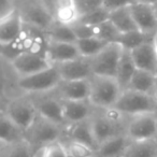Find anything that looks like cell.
<instances>
[{
    "label": "cell",
    "mask_w": 157,
    "mask_h": 157,
    "mask_svg": "<svg viewBox=\"0 0 157 157\" xmlns=\"http://www.w3.org/2000/svg\"><path fill=\"white\" fill-rule=\"evenodd\" d=\"M88 102L95 110H108L114 107L123 90L115 78L92 75L90 78Z\"/></svg>",
    "instance_id": "obj_1"
},
{
    "label": "cell",
    "mask_w": 157,
    "mask_h": 157,
    "mask_svg": "<svg viewBox=\"0 0 157 157\" xmlns=\"http://www.w3.org/2000/svg\"><path fill=\"white\" fill-rule=\"evenodd\" d=\"M60 82L61 78L56 67L51 66L48 69L33 75L16 78L15 87L23 95L33 96V95H42L54 92Z\"/></svg>",
    "instance_id": "obj_2"
},
{
    "label": "cell",
    "mask_w": 157,
    "mask_h": 157,
    "mask_svg": "<svg viewBox=\"0 0 157 157\" xmlns=\"http://www.w3.org/2000/svg\"><path fill=\"white\" fill-rule=\"evenodd\" d=\"M16 9L26 26L46 33L55 24L54 17L45 1L25 0L15 1Z\"/></svg>",
    "instance_id": "obj_3"
},
{
    "label": "cell",
    "mask_w": 157,
    "mask_h": 157,
    "mask_svg": "<svg viewBox=\"0 0 157 157\" xmlns=\"http://www.w3.org/2000/svg\"><path fill=\"white\" fill-rule=\"evenodd\" d=\"M65 132L66 127L55 124L38 114L33 125L24 133V138L35 150L39 146L51 145L60 141L65 137Z\"/></svg>",
    "instance_id": "obj_4"
},
{
    "label": "cell",
    "mask_w": 157,
    "mask_h": 157,
    "mask_svg": "<svg viewBox=\"0 0 157 157\" xmlns=\"http://www.w3.org/2000/svg\"><path fill=\"white\" fill-rule=\"evenodd\" d=\"M113 109L126 117H132L140 114L155 113L157 110V101L152 95L125 90L122 92Z\"/></svg>",
    "instance_id": "obj_5"
},
{
    "label": "cell",
    "mask_w": 157,
    "mask_h": 157,
    "mask_svg": "<svg viewBox=\"0 0 157 157\" xmlns=\"http://www.w3.org/2000/svg\"><path fill=\"white\" fill-rule=\"evenodd\" d=\"M3 113L24 133L33 125L38 115L35 105L28 95L10 98L6 103Z\"/></svg>",
    "instance_id": "obj_6"
},
{
    "label": "cell",
    "mask_w": 157,
    "mask_h": 157,
    "mask_svg": "<svg viewBox=\"0 0 157 157\" xmlns=\"http://www.w3.org/2000/svg\"><path fill=\"white\" fill-rule=\"evenodd\" d=\"M123 52L124 50L118 43H109L99 54L90 58L93 75L116 78Z\"/></svg>",
    "instance_id": "obj_7"
},
{
    "label": "cell",
    "mask_w": 157,
    "mask_h": 157,
    "mask_svg": "<svg viewBox=\"0 0 157 157\" xmlns=\"http://www.w3.org/2000/svg\"><path fill=\"white\" fill-rule=\"evenodd\" d=\"M125 135L130 141L154 140L157 135V120L155 114L146 113L129 117Z\"/></svg>",
    "instance_id": "obj_8"
},
{
    "label": "cell",
    "mask_w": 157,
    "mask_h": 157,
    "mask_svg": "<svg viewBox=\"0 0 157 157\" xmlns=\"http://www.w3.org/2000/svg\"><path fill=\"white\" fill-rule=\"evenodd\" d=\"M30 98L35 105L37 113L40 116L55 124L67 127L63 118V103L58 97L55 96L53 93H48L42 95H33Z\"/></svg>",
    "instance_id": "obj_9"
},
{
    "label": "cell",
    "mask_w": 157,
    "mask_h": 157,
    "mask_svg": "<svg viewBox=\"0 0 157 157\" xmlns=\"http://www.w3.org/2000/svg\"><path fill=\"white\" fill-rule=\"evenodd\" d=\"M129 9L138 30L146 35H153L157 30V12L154 2L130 1Z\"/></svg>",
    "instance_id": "obj_10"
},
{
    "label": "cell",
    "mask_w": 157,
    "mask_h": 157,
    "mask_svg": "<svg viewBox=\"0 0 157 157\" xmlns=\"http://www.w3.org/2000/svg\"><path fill=\"white\" fill-rule=\"evenodd\" d=\"M9 66L17 78L33 75L50 68L51 63L45 58L29 53H23L9 61Z\"/></svg>",
    "instance_id": "obj_11"
},
{
    "label": "cell",
    "mask_w": 157,
    "mask_h": 157,
    "mask_svg": "<svg viewBox=\"0 0 157 157\" xmlns=\"http://www.w3.org/2000/svg\"><path fill=\"white\" fill-rule=\"evenodd\" d=\"M45 3L57 24L71 27L81 18L75 5V0H56L45 1Z\"/></svg>",
    "instance_id": "obj_12"
},
{
    "label": "cell",
    "mask_w": 157,
    "mask_h": 157,
    "mask_svg": "<svg viewBox=\"0 0 157 157\" xmlns=\"http://www.w3.org/2000/svg\"><path fill=\"white\" fill-rule=\"evenodd\" d=\"M61 81H81L88 80L93 75L92 67L88 58L80 57L74 60L55 65Z\"/></svg>",
    "instance_id": "obj_13"
},
{
    "label": "cell",
    "mask_w": 157,
    "mask_h": 157,
    "mask_svg": "<svg viewBox=\"0 0 157 157\" xmlns=\"http://www.w3.org/2000/svg\"><path fill=\"white\" fill-rule=\"evenodd\" d=\"M52 93L60 100L87 101L90 97V81H61Z\"/></svg>",
    "instance_id": "obj_14"
},
{
    "label": "cell",
    "mask_w": 157,
    "mask_h": 157,
    "mask_svg": "<svg viewBox=\"0 0 157 157\" xmlns=\"http://www.w3.org/2000/svg\"><path fill=\"white\" fill-rule=\"evenodd\" d=\"M24 27L17 9L15 8L9 15L0 20V48L10 45L18 37Z\"/></svg>",
    "instance_id": "obj_15"
},
{
    "label": "cell",
    "mask_w": 157,
    "mask_h": 157,
    "mask_svg": "<svg viewBox=\"0 0 157 157\" xmlns=\"http://www.w3.org/2000/svg\"><path fill=\"white\" fill-rule=\"evenodd\" d=\"M66 125H73L90 120L96 110L87 101L61 100Z\"/></svg>",
    "instance_id": "obj_16"
},
{
    "label": "cell",
    "mask_w": 157,
    "mask_h": 157,
    "mask_svg": "<svg viewBox=\"0 0 157 157\" xmlns=\"http://www.w3.org/2000/svg\"><path fill=\"white\" fill-rule=\"evenodd\" d=\"M81 57L75 43H60V42L48 41L46 51V60L52 66L67 63Z\"/></svg>",
    "instance_id": "obj_17"
},
{
    "label": "cell",
    "mask_w": 157,
    "mask_h": 157,
    "mask_svg": "<svg viewBox=\"0 0 157 157\" xmlns=\"http://www.w3.org/2000/svg\"><path fill=\"white\" fill-rule=\"evenodd\" d=\"M136 68L157 75V53L152 42H147L130 52Z\"/></svg>",
    "instance_id": "obj_18"
},
{
    "label": "cell",
    "mask_w": 157,
    "mask_h": 157,
    "mask_svg": "<svg viewBox=\"0 0 157 157\" xmlns=\"http://www.w3.org/2000/svg\"><path fill=\"white\" fill-rule=\"evenodd\" d=\"M65 138L88 145L90 147L94 148L95 151H97L98 148V144L95 140L94 133L92 130L90 120L84 121V122L78 123V124L68 125L66 127Z\"/></svg>",
    "instance_id": "obj_19"
},
{
    "label": "cell",
    "mask_w": 157,
    "mask_h": 157,
    "mask_svg": "<svg viewBox=\"0 0 157 157\" xmlns=\"http://www.w3.org/2000/svg\"><path fill=\"white\" fill-rule=\"evenodd\" d=\"M129 143L130 140L125 133L116 136L100 144L96 151V155L97 157H122Z\"/></svg>",
    "instance_id": "obj_20"
},
{
    "label": "cell",
    "mask_w": 157,
    "mask_h": 157,
    "mask_svg": "<svg viewBox=\"0 0 157 157\" xmlns=\"http://www.w3.org/2000/svg\"><path fill=\"white\" fill-rule=\"evenodd\" d=\"M129 2L130 1H128L126 5L121 7L120 9L112 11L109 16L110 22L116 27V29L121 33H127L138 30L132 15H131L130 9H129Z\"/></svg>",
    "instance_id": "obj_21"
},
{
    "label": "cell",
    "mask_w": 157,
    "mask_h": 157,
    "mask_svg": "<svg viewBox=\"0 0 157 157\" xmlns=\"http://www.w3.org/2000/svg\"><path fill=\"white\" fill-rule=\"evenodd\" d=\"M156 74L137 69L127 90H136V92L142 93V94H147L153 96L155 86H156Z\"/></svg>",
    "instance_id": "obj_22"
},
{
    "label": "cell",
    "mask_w": 157,
    "mask_h": 157,
    "mask_svg": "<svg viewBox=\"0 0 157 157\" xmlns=\"http://www.w3.org/2000/svg\"><path fill=\"white\" fill-rule=\"evenodd\" d=\"M136 70H137V68H136V65L132 60L130 52L124 50L122 57H121L120 63H118L117 72H116L115 78L123 90L128 88L129 83H130Z\"/></svg>",
    "instance_id": "obj_23"
},
{
    "label": "cell",
    "mask_w": 157,
    "mask_h": 157,
    "mask_svg": "<svg viewBox=\"0 0 157 157\" xmlns=\"http://www.w3.org/2000/svg\"><path fill=\"white\" fill-rule=\"evenodd\" d=\"M122 157H157V143L155 140L130 141Z\"/></svg>",
    "instance_id": "obj_24"
},
{
    "label": "cell",
    "mask_w": 157,
    "mask_h": 157,
    "mask_svg": "<svg viewBox=\"0 0 157 157\" xmlns=\"http://www.w3.org/2000/svg\"><path fill=\"white\" fill-rule=\"evenodd\" d=\"M22 139H24V132L10 121L3 111H0V142L11 144Z\"/></svg>",
    "instance_id": "obj_25"
},
{
    "label": "cell",
    "mask_w": 157,
    "mask_h": 157,
    "mask_svg": "<svg viewBox=\"0 0 157 157\" xmlns=\"http://www.w3.org/2000/svg\"><path fill=\"white\" fill-rule=\"evenodd\" d=\"M153 35H146V33H143L139 30L131 31V33H122L116 43L120 44L123 48V50L131 52L132 50L139 48L142 44L147 43V42H152Z\"/></svg>",
    "instance_id": "obj_26"
},
{
    "label": "cell",
    "mask_w": 157,
    "mask_h": 157,
    "mask_svg": "<svg viewBox=\"0 0 157 157\" xmlns=\"http://www.w3.org/2000/svg\"><path fill=\"white\" fill-rule=\"evenodd\" d=\"M75 44L81 57L90 59L93 58L94 56H96L97 54H99L109 43L93 37V38H87V39L78 40Z\"/></svg>",
    "instance_id": "obj_27"
},
{
    "label": "cell",
    "mask_w": 157,
    "mask_h": 157,
    "mask_svg": "<svg viewBox=\"0 0 157 157\" xmlns=\"http://www.w3.org/2000/svg\"><path fill=\"white\" fill-rule=\"evenodd\" d=\"M48 41L60 42V43H76L75 35L71 27L65 26L55 23L50 29L45 33Z\"/></svg>",
    "instance_id": "obj_28"
},
{
    "label": "cell",
    "mask_w": 157,
    "mask_h": 157,
    "mask_svg": "<svg viewBox=\"0 0 157 157\" xmlns=\"http://www.w3.org/2000/svg\"><path fill=\"white\" fill-rule=\"evenodd\" d=\"M60 142L67 152L68 157H97L96 151L88 145L65 137L60 140Z\"/></svg>",
    "instance_id": "obj_29"
},
{
    "label": "cell",
    "mask_w": 157,
    "mask_h": 157,
    "mask_svg": "<svg viewBox=\"0 0 157 157\" xmlns=\"http://www.w3.org/2000/svg\"><path fill=\"white\" fill-rule=\"evenodd\" d=\"M33 146L24 139L11 144H5L1 150L3 157H31Z\"/></svg>",
    "instance_id": "obj_30"
},
{
    "label": "cell",
    "mask_w": 157,
    "mask_h": 157,
    "mask_svg": "<svg viewBox=\"0 0 157 157\" xmlns=\"http://www.w3.org/2000/svg\"><path fill=\"white\" fill-rule=\"evenodd\" d=\"M94 37L100 39L108 43H116L122 33L116 29V27L110 22V20L103 22L102 24L93 27Z\"/></svg>",
    "instance_id": "obj_31"
},
{
    "label": "cell",
    "mask_w": 157,
    "mask_h": 157,
    "mask_svg": "<svg viewBox=\"0 0 157 157\" xmlns=\"http://www.w3.org/2000/svg\"><path fill=\"white\" fill-rule=\"evenodd\" d=\"M109 16H110V12L108 11V10H105V8H103V6H101L99 9H97V10H95V11L90 12V13L86 14V15L82 16L78 23H81V24H84V25H86V26L95 27V26H97V25L102 24L103 22L109 20Z\"/></svg>",
    "instance_id": "obj_32"
},
{
    "label": "cell",
    "mask_w": 157,
    "mask_h": 157,
    "mask_svg": "<svg viewBox=\"0 0 157 157\" xmlns=\"http://www.w3.org/2000/svg\"><path fill=\"white\" fill-rule=\"evenodd\" d=\"M103 0H75V5L80 16H84L102 6Z\"/></svg>",
    "instance_id": "obj_33"
},
{
    "label": "cell",
    "mask_w": 157,
    "mask_h": 157,
    "mask_svg": "<svg viewBox=\"0 0 157 157\" xmlns=\"http://www.w3.org/2000/svg\"><path fill=\"white\" fill-rule=\"evenodd\" d=\"M71 28L78 40L94 37V30H93V27L90 26H86V25L81 24V23H76L73 26H71Z\"/></svg>",
    "instance_id": "obj_34"
},
{
    "label": "cell",
    "mask_w": 157,
    "mask_h": 157,
    "mask_svg": "<svg viewBox=\"0 0 157 157\" xmlns=\"http://www.w3.org/2000/svg\"><path fill=\"white\" fill-rule=\"evenodd\" d=\"M2 60H5V58L0 55V102L5 98L6 90L9 87L7 83V73H6L5 67L2 66ZM0 111H2V110H0Z\"/></svg>",
    "instance_id": "obj_35"
},
{
    "label": "cell",
    "mask_w": 157,
    "mask_h": 157,
    "mask_svg": "<svg viewBox=\"0 0 157 157\" xmlns=\"http://www.w3.org/2000/svg\"><path fill=\"white\" fill-rule=\"evenodd\" d=\"M48 157H68L67 152L60 141L48 145Z\"/></svg>",
    "instance_id": "obj_36"
},
{
    "label": "cell",
    "mask_w": 157,
    "mask_h": 157,
    "mask_svg": "<svg viewBox=\"0 0 157 157\" xmlns=\"http://www.w3.org/2000/svg\"><path fill=\"white\" fill-rule=\"evenodd\" d=\"M16 8L15 1L11 0H0V20L5 16L9 15L12 11H14Z\"/></svg>",
    "instance_id": "obj_37"
},
{
    "label": "cell",
    "mask_w": 157,
    "mask_h": 157,
    "mask_svg": "<svg viewBox=\"0 0 157 157\" xmlns=\"http://www.w3.org/2000/svg\"><path fill=\"white\" fill-rule=\"evenodd\" d=\"M48 145L39 146V147L35 148L33 151L31 157H48Z\"/></svg>",
    "instance_id": "obj_38"
},
{
    "label": "cell",
    "mask_w": 157,
    "mask_h": 157,
    "mask_svg": "<svg viewBox=\"0 0 157 157\" xmlns=\"http://www.w3.org/2000/svg\"><path fill=\"white\" fill-rule=\"evenodd\" d=\"M152 43H153V45H154L155 51H156V53H157V30L155 31L154 35H153V38H152Z\"/></svg>",
    "instance_id": "obj_39"
},
{
    "label": "cell",
    "mask_w": 157,
    "mask_h": 157,
    "mask_svg": "<svg viewBox=\"0 0 157 157\" xmlns=\"http://www.w3.org/2000/svg\"><path fill=\"white\" fill-rule=\"evenodd\" d=\"M153 97H154L155 100L157 101V78H156V86H155V90H154V94H153Z\"/></svg>",
    "instance_id": "obj_40"
},
{
    "label": "cell",
    "mask_w": 157,
    "mask_h": 157,
    "mask_svg": "<svg viewBox=\"0 0 157 157\" xmlns=\"http://www.w3.org/2000/svg\"><path fill=\"white\" fill-rule=\"evenodd\" d=\"M3 145H5V143H2V142H0V151H1V148L3 147Z\"/></svg>",
    "instance_id": "obj_41"
},
{
    "label": "cell",
    "mask_w": 157,
    "mask_h": 157,
    "mask_svg": "<svg viewBox=\"0 0 157 157\" xmlns=\"http://www.w3.org/2000/svg\"><path fill=\"white\" fill-rule=\"evenodd\" d=\"M154 5H155V9H156V12H157V1H155Z\"/></svg>",
    "instance_id": "obj_42"
},
{
    "label": "cell",
    "mask_w": 157,
    "mask_h": 157,
    "mask_svg": "<svg viewBox=\"0 0 157 157\" xmlns=\"http://www.w3.org/2000/svg\"><path fill=\"white\" fill-rule=\"evenodd\" d=\"M154 140H155V142H156V143H157V135H156V137L154 138Z\"/></svg>",
    "instance_id": "obj_43"
},
{
    "label": "cell",
    "mask_w": 157,
    "mask_h": 157,
    "mask_svg": "<svg viewBox=\"0 0 157 157\" xmlns=\"http://www.w3.org/2000/svg\"><path fill=\"white\" fill-rule=\"evenodd\" d=\"M154 114H155V116H156V120H157V110H156V112H155Z\"/></svg>",
    "instance_id": "obj_44"
},
{
    "label": "cell",
    "mask_w": 157,
    "mask_h": 157,
    "mask_svg": "<svg viewBox=\"0 0 157 157\" xmlns=\"http://www.w3.org/2000/svg\"><path fill=\"white\" fill-rule=\"evenodd\" d=\"M1 150H2V148H1ZM0 157H3V156H2V154H1V151H0Z\"/></svg>",
    "instance_id": "obj_45"
}]
</instances>
